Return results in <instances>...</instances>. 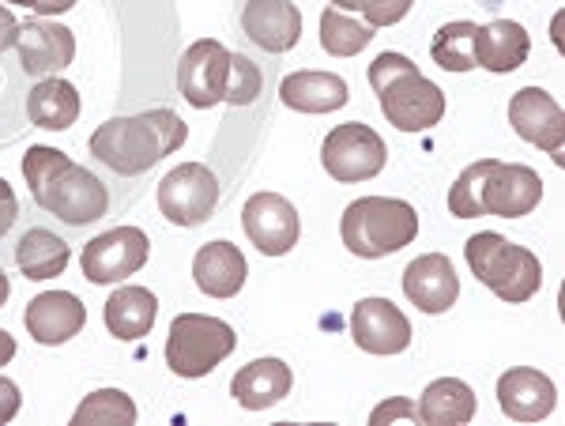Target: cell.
<instances>
[{"label": "cell", "instance_id": "obj_1", "mask_svg": "<svg viewBox=\"0 0 565 426\" xmlns=\"http://www.w3.org/2000/svg\"><path fill=\"white\" fill-rule=\"evenodd\" d=\"M23 178L31 185L34 204L65 226H90L109 212L106 181L57 148L31 143L23 156Z\"/></svg>", "mask_w": 565, "mask_h": 426}, {"label": "cell", "instance_id": "obj_2", "mask_svg": "<svg viewBox=\"0 0 565 426\" xmlns=\"http://www.w3.org/2000/svg\"><path fill=\"white\" fill-rule=\"evenodd\" d=\"M189 140V125L174 110H148L136 117H109L90 132V156L103 162L106 170L121 178L148 174L154 162L174 156L181 143Z\"/></svg>", "mask_w": 565, "mask_h": 426}, {"label": "cell", "instance_id": "obj_3", "mask_svg": "<svg viewBox=\"0 0 565 426\" xmlns=\"http://www.w3.org/2000/svg\"><path fill=\"white\" fill-rule=\"evenodd\" d=\"M370 87L377 90L381 114L399 132H426L441 125L445 90L426 79L412 57L404 53H381L370 65Z\"/></svg>", "mask_w": 565, "mask_h": 426}, {"label": "cell", "instance_id": "obj_4", "mask_svg": "<svg viewBox=\"0 0 565 426\" xmlns=\"http://www.w3.org/2000/svg\"><path fill=\"white\" fill-rule=\"evenodd\" d=\"M340 238L348 253L362 260L392 257L418 238V212L396 196H362L351 201L340 220Z\"/></svg>", "mask_w": 565, "mask_h": 426}, {"label": "cell", "instance_id": "obj_5", "mask_svg": "<svg viewBox=\"0 0 565 426\" xmlns=\"http://www.w3.org/2000/svg\"><path fill=\"white\" fill-rule=\"evenodd\" d=\"M463 257H468L471 276H476L482 287H490L501 302L516 306L540 295V287H543L540 257L524 246H513L505 234H494V231L471 234L468 246H463Z\"/></svg>", "mask_w": 565, "mask_h": 426}, {"label": "cell", "instance_id": "obj_6", "mask_svg": "<svg viewBox=\"0 0 565 426\" xmlns=\"http://www.w3.org/2000/svg\"><path fill=\"white\" fill-rule=\"evenodd\" d=\"M238 337L226 321L207 313H178L167 337V366L178 377H207L223 359L234 355Z\"/></svg>", "mask_w": 565, "mask_h": 426}, {"label": "cell", "instance_id": "obj_7", "mask_svg": "<svg viewBox=\"0 0 565 426\" xmlns=\"http://www.w3.org/2000/svg\"><path fill=\"white\" fill-rule=\"evenodd\" d=\"M385 162H388L385 140L362 121L335 125L321 143V167L340 185H359V181L377 178L385 170Z\"/></svg>", "mask_w": 565, "mask_h": 426}, {"label": "cell", "instance_id": "obj_8", "mask_svg": "<svg viewBox=\"0 0 565 426\" xmlns=\"http://www.w3.org/2000/svg\"><path fill=\"white\" fill-rule=\"evenodd\" d=\"M151 257V242L140 226H114V231L90 238L79 253V268H84L87 284H121L136 276Z\"/></svg>", "mask_w": 565, "mask_h": 426}, {"label": "cell", "instance_id": "obj_9", "mask_svg": "<svg viewBox=\"0 0 565 426\" xmlns=\"http://www.w3.org/2000/svg\"><path fill=\"white\" fill-rule=\"evenodd\" d=\"M218 204V178L204 162H181L159 181V212L174 226H200Z\"/></svg>", "mask_w": 565, "mask_h": 426}, {"label": "cell", "instance_id": "obj_10", "mask_svg": "<svg viewBox=\"0 0 565 426\" xmlns=\"http://www.w3.org/2000/svg\"><path fill=\"white\" fill-rule=\"evenodd\" d=\"M234 53L215 39H200L181 53L178 65V87L181 98L196 110H212L226 103V84H231Z\"/></svg>", "mask_w": 565, "mask_h": 426}, {"label": "cell", "instance_id": "obj_11", "mask_svg": "<svg viewBox=\"0 0 565 426\" xmlns=\"http://www.w3.org/2000/svg\"><path fill=\"white\" fill-rule=\"evenodd\" d=\"M242 226L264 257H287L302 238V215L279 193H253L242 207Z\"/></svg>", "mask_w": 565, "mask_h": 426}, {"label": "cell", "instance_id": "obj_12", "mask_svg": "<svg viewBox=\"0 0 565 426\" xmlns=\"http://www.w3.org/2000/svg\"><path fill=\"white\" fill-rule=\"evenodd\" d=\"M543 204V178L524 162L494 159L482 178V215L498 220H521Z\"/></svg>", "mask_w": 565, "mask_h": 426}, {"label": "cell", "instance_id": "obj_13", "mask_svg": "<svg viewBox=\"0 0 565 426\" xmlns=\"http://www.w3.org/2000/svg\"><path fill=\"white\" fill-rule=\"evenodd\" d=\"M509 125L521 140L535 143L554 162H562L565 148V114L558 98L546 95L543 87H521L509 103Z\"/></svg>", "mask_w": 565, "mask_h": 426}, {"label": "cell", "instance_id": "obj_14", "mask_svg": "<svg viewBox=\"0 0 565 426\" xmlns=\"http://www.w3.org/2000/svg\"><path fill=\"white\" fill-rule=\"evenodd\" d=\"M15 53H20V65L26 76H34V79L61 76V72L76 61V34H72L65 23L34 15V20L20 23Z\"/></svg>", "mask_w": 565, "mask_h": 426}, {"label": "cell", "instance_id": "obj_15", "mask_svg": "<svg viewBox=\"0 0 565 426\" xmlns=\"http://www.w3.org/2000/svg\"><path fill=\"white\" fill-rule=\"evenodd\" d=\"M351 337L366 355H399L412 348V321L388 298H362L351 310Z\"/></svg>", "mask_w": 565, "mask_h": 426}, {"label": "cell", "instance_id": "obj_16", "mask_svg": "<svg viewBox=\"0 0 565 426\" xmlns=\"http://www.w3.org/2000/svg\"><path fill=\"white\" fill-rule=\"evenodd\" d=\"M242 31L264 53H290L302 42V8L295 0H245Z\"/></svg>", "mask_w": 565, "mask_h": 426}, {"label": "cell", "instance_id": "obj_17", "mask_svg": "<svg viewBox=\"0 0 565 426\" xmlns=\"http://www.w3.org/2000/svg\"><path fill=\"white\" fill-rule=\"evenodd\" d=\"M23 324L34 343L42 348H61L72 337H79L87 324V306L72 291H42L31 298L23 310Z\"/></svg>", "mask_w": 565, "mask_h": 426}, {"label": "cell", "instance_id": "obj_18", "mask_svg": "<svg viewBox=\"0 0 565 426\" xmlns=\"http://www.w3.org/2000/svg\"><path fill=\"white\" fill-rule=\"evenodd\" d=\"M558 404V388L543 370L513 366L498 377V407L513 423H543Z\"/></svg>", "mask_w": 565, "mask_h": 426}, {"label": "cell", "instance_id": "obj_19", "mask_svg": "<svg viewBox=\"0 0 565 426\" xmlns=\"http://www.w3.org/2000/svg\"><path fill=\"white\" fill-rule=\"evenodd\" d=\"M404 295L418 313H445L460 298V276L445 253H423L404 268Z\"/></svg>", "mask_w": 565, "mask_h": 426}, {"label": "cell", "instance_id": "obj_20", "mask_svg": "<svg viewBox=\"0 0 565 426\" xmlns=\"http://www.w3.org/2000/svg\"><path fill=\"white\" fill-rule=\"evenodd\" d=\"M279 98L282 106L298 114H332V110H343L351 103V90H348V79L335 76V72H290L287 79L279 84Z\"/></svg>", "mask_w": 565, "mask_h": 426}, {"label": "cell", "instance_id": "obj_21", "mask_svg": "<svg viewBox=\"0 0 565 426\" xmlns=\"http://www.w3.org/2000/svg\"><path fill=\"white\" fill-rule=\"evenodd\" d=\"M249 265L234 242H204L193 257V279L207 298H234L245 287Z\"/></svg>", "mask_w": 565, "mask_h": 426}, {"label": "cell", "instance_id": "obj_22", "mask_svg": "<svg viewBox=\"0 0 565 426\" xmlns=\"http://www.w3.org/2000/svg\"><path fill=\"white\" fill-rule=\"evenodd\" d=\"M295 385V374L282 359H253L249 366H242L231 382V396L245 412H264V407L279 404Z\"/></svg>", "mask_w": 565, "mask_h": 426}, {"label": "cell", "instance_id": "obj_23", "mask_svg": "<svg viewBox=\"0 0 565 426\" xmlns=\"http://www.w3.org/2000/svg\"><path fill=\"white\" fill-rule=\"evenodd\" d=\"M532 53V39L521 23L513 20H494L487 26H479L476 34V65L494 72V76H505V72H516Z\"/></svg>", "mask_w": 565, "mask_h": 426}, {"label": "cell", "instance_id": "obj_24", "mask_svg": "<svg viewBox=\"0 0 565 426\" xmlns=\"http://www.w3.org/2000/svg\"><path fill=\"white\" fill-rule=\"evenodd\" d=\"M106 329L109 337L117 340H143L154 329V317H159V298H154L148 287H117L114 295L106 298Z\"/></svg>", "mask_w": 565, "mask_h": 426}, {"label": "cell", "instance_id": "obj_25", "mask_svg": "<svg viewBox=\"0 0 565 426\" xmlns=\"http://www.w3.org/2000/svg\"><path fill=\"white\" fill-rule=\"evenodd\" d=\"M26 117L45 132H65L79 117V90L61 76H45L26 95Z\"/></svg>", "mask_w": 565, "mask_h": 426}, {"label": "cell", "instance_id": "obj_26", "mask_svg": "<svg viewBox=\"0 0 565 426\" xmlns=\"http://www.w3.org/2000/svg\"><path fill=\"white\" fill-rule=\"evenodd\" d=\"M476 393L460 377H437L426 385L423 401H418V423L426 426H463L476 419Z\"/></svg>", "mask_w": 565, "mask_h": 426}, {"label": "cell", "instance_id": "obj_27", "mask_svg": "<svg viewBox=\"0 0 565 426\" xmlns=\"http://www.w3.org/2000/svg\"><path fill=\"white\" fill-rule=\"evenodd\" d=\"M72 249L61 234H53L50 226H31L15 242V265L26 279H53L68 268Z\"/></svg>", "mask_w": 565, "mask_h": 426}, {"label": "cell", "instance_id": "obj_28", "mask_svg": "<svg viewBox=\"0 0 565 426\" xmlns=\"http://www.w3.org/2000/svg\"><path fill=\"white\" fill-rule=\"evenodd\" d=\"M476 34H479V23H468V20L445 23L441 31L434 34V45H430L434 65L445 68V72L479 68L476 65Z\"/></svg>", "mask_w": 565, "mask_h": 426}, {"label": "cell", "instance_id": "obj_29", "mask_svg": "<svg viewBox=\"0 0 565 426\" xmlns=\"http://www.w3.org/2000/svg\"><path fill=\"white\" fill-rule=\"evenodd\" d=\"M136 404L121 388H98V393L84 396V404L72 415V426H132Z\"/></svg>", "mask_w": 565, "mask_h": 426}, {"label": "cell", "instance_id": "obj_30", "mask_svg": "<svg viewBox=\"0 0 565 426\" xmlns=\"http://www.w3.org/2000/svg\"><path fill=\"white\" fill-rule=\"evenodd\" d=\"M370 39H373L370 23L351 20V15L340 12V8H324L321 12V45H324V53H332V57H354V53L366 50Z\"/></svg>", "mask_w": 565, "mask_h": 426}, {"label": "cell", "instance_id": "obj_31", "mask_svg": "<svg viewBox=\"0 0 565 426\" xmlns=\"http://www.w3.org/2000/svg\"><path fill=\"white\" fill-rule=\"evenodd\" d=\"M490 162H494V159L471 162V167H463L460 178L452 181V189H449V212L457 215V220H479V215H482V178H487Z\"/></svg>", "mask_w": 565, "mask_h": 426}, {"label": "cell", "instance_id": "obj_32", "mask_svg": "<svg viewBox=\"0 0 565 426\" xmlns=\"http://www.w3.org/2000/svg\"><path fill=\"white\" fill-rule=\"evenodd\" d=\"M260 95V72L245 53H234L231 65V84H226V103L231 106H249Z\"/></svg>", "mask_w": 565, "mask_h": 426}, {"label": "cell", "instance_id": "obj_33", "mask_svg": "<svg viewBox=\"0 0 565 426\" xmlns=\"http://www.w3.org/2000/svg\"><path fill=\"white\" fill-rule=\"evenodd\" d=\"M412 4L415 0H362V20H366L373 31L377 26H392V23H399L407 12H412Z\"/></svg>", "mask_w": 565, "mask_h": 426}, {"label": "cell", "instance_id": "obj_34", "mask_svg": "<svg viewBox=\"0 0 565 426\" xmlns=\"http://www.w3.org/2000/svg\"><path fill=\"white\" fill-rule=\"evenodd\" d=\"M20 404H23L20 385H15L12 377H4V374H0V426H4V423H12L15 415H20Z\"/></svg>", "mask_w": 565, "mask_h": 426}, {"label": "cell", "instance_id": "obj_35", "mask_svg": "<svg viewBox=\"0 0 565 426\" xmlns=\"http://www.w3.org/2000/svg\"><path fill=\"white\" fill-rule=\"evenodd\" d=\"M15 220H20V201H15L12 185H8V181L0 178V238H4V234L12 231Z\"/></svg>", "mask_w": 565, "mask_h": 426}, {"label": "cell", "instance_id": "obj_36", "mask_svg": "<svg viewBox=\"0 0 565 426\" xmlns=\"http://www.w3.org/2000/svg\"><path fill=\"white\" fill-rule=\"evenodd\" d=\"M388 419H412V423H418V407L407 404V401H388V404H381L377 412L370 415L373 426H381V423H388Z\"/></svg>", "mask_w": 565, "mask_h": 426}, {"label": "cell", "instance_id": "obj_37", "mask_svg": "<svg viewBox=\"0 0 565 426\" xmlns=\"http://www.w3.org/2000/svg\"><path fill=\"white\" fill-rule=\"evenodd\" d=\"M4 4H23V8H31L34 15H42V20H53V15L72 12L76 0H4Z\"/></svg>", "mask_w": 565, "mask_h": 426}, {"label": "cell", "instance_id": "obj_38", "mask_svg": "<svg viewBox=\"0 0 565 426\" xmlns=\"http://www.w3.org/2000/svg\"><path fill=\"white\" fill-rule=\"evenodd\" d=\"M15 34H20V20L12 15V8L0 4V53L12 50V45H15Z\"/></svg>", "mask_w": 565, "mask_h": 426}, {"label": "cell", "instance_id": "obj_39", "mask_svg": "<svg viewBox=\"0 0 565 426\" xmlns=\"http://www.w3.org/2000/svg\"><path fill=\"white\" fill-rule=\"evenodd\" d=\"M12 359H15V337H8V332L0 329V366H8Z\"/></svg>", "mask_w": 565, "mask_h": 426}, {"label": "cell", "instance_id": "obj_40", "mask_svg": "<svg viewBox=\"0 0 565 426\" xmlns=\"http://www.w3.org/2000/svg\"><path fill=\"white\" fill-rule=\"evenodd\" d=\"M8 295H12V279H8V271L0 268V306L8 302Z\"/></svg>", "mask_w": 565, "mask_h": 426}, {"label": "cell", "instance_id": "obj_41", "mask_svg": "<svg viewBox=\"0 0 565 426\" xmlns=\"http://www.w3.org/2000/svg\"><path fill=\"white\" fill-rule=\"evenodd\" d=\"M332 8H340V12H359L362 0H332Z\"/></svg>", "mask_w": 565, "mask_h": 426}]
</instances>
